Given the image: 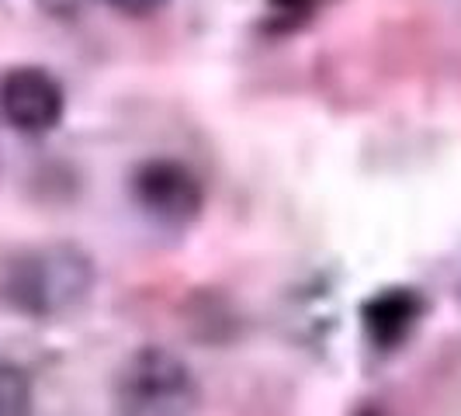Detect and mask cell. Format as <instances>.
Listing matches in <instances>:
<instances>
[{"label":"cell","mask_w":461,"mask_h":416,"mask_svg":"<svg viewBox=\"0 0 461 416\" xmlns=\"http://www.w3.org/2000/svg\"><path fill=\"white\" fill-rule=\"evenodd\" d=\"M132 202L146 219L167 230H187L205 208L202 177L181 160L153 157L132 170Z\"/></svg>","instance_id":"3957f363"},{"label":"cell","mask_w":461,"mask_h":416,"mask_svg":"<svg viewBox=\"0 0 461 416\" xmlns=\"http://www.w3.org/2000/svg\"><path fill=\"white\" fill-rule=\"evenodd\" d=\"M330 0H264V22L260 28L267 35H292L302 32L316 14L323 11Z\"/></svg>","instance_id":"8992f818"},{"label":"cell","mask_w":461,"mask_h":416,"mask_svg":"<svg viewBox=\"0 0 461 416\" xmlns=\"http://www.w3.org/2000/svg\"><path fill=\"white\" fill-rule=\"evenodd\" d=\"M101 4L118 14H129V18H146V14H157L167 0H101Z\"/></svg>","instance_id":"ba28073f"},{"label":"cell","mask_w":461,"mask_h":416,"mask_svg":"<svg viewBox=\"0 0 461 416\" xmlns=\"http://www.w3.org/2000/svg\"><path fill=\"white\" fill-rule=\"evenodd\" d=\"M198 399L191 365L167 347H139L118 368L115 402L125 416H191Z\"/></svg>","instance_id":"7a4b0ae2"},{"label":"cell","mask_w":461,"mask_h":416,"mask_svg":"<svg viewBox=\"0 0 461 416\" xmlns=\"http://www.w3.org/2000/svg\"><path fill=\"white\" fill-rule=\"evenodd\" d=\"M427 309H430V302L423 299V292H416L410 285H389V288H378L375 295L361 302L357 320H361L365 340L375 350L389 354L413 337L416 326L427 316Z\"/></svg>","instance_id":"5b68a950"},{"label":"cell","mask_w":461,"mask_h":416,"mask_svg":"<svg viewBox=\"0 0 461 416\" xmlns=\"http://www.w3.org/2000/svg\"><path fill=\"white\" fill-rule=\"evenodd\" d=\"M97 264L67 240L35 243L11 254L0 267V302L24 320L49 323L77 312L94 295Z\"/></svg>","instance_id":"6da1fadb"},{"label":"cell","mask_w":461,"mask_h":416,"mask_svg":"<svg viewBox=\"0 0 461 416\" xmlns=\"http://www.w3.org/2000/svg\"><path fill=\"white\" fill-rule=\"evenodd\" d=\"M35 410V389H32V378L28 371L0 354V416H32Z\"/></svg>","instance_id":"52a82bcc"},{"label":"cell","mask_w":461,"mask_h":416,"mask_svg":"<svg viewBox=\"0 0 461 416\" xmlns=\"http://www.w3.org/2000/svg\"><path fill=\"white\" fill-rule=\"evenodd\" d=\"M67 115L63 84L42 67H11L0 77V118L22 136H49Z\"/></svg>","instance_id":"277c9868"}]
</instances>
